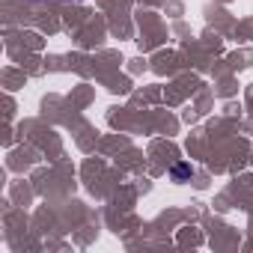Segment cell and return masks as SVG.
<instances>
[{
  "mask_svg": "<svg viewBox=\"0 0 253 253\" xmlns=\"http://www.w3.org/2000/svg\"><path fill=\"white\" fill-rule=\"evenodd\" d=\"M191 173H194V170H191V164H176V167H173V179H176V182L191 179Z\"/></svg>",
  "mask_w": 253,
  "mask_h": 253,
  "instance_id": "obj_1",
  "label": "cell"
}]
</instances>
